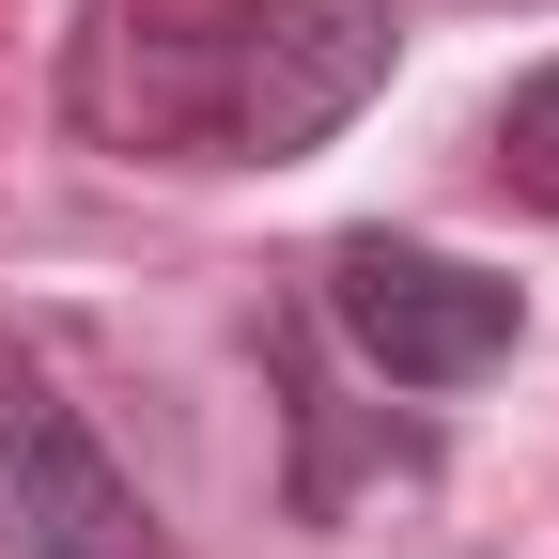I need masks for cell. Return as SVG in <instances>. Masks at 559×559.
<instances>
[{
  "mask_svg": "<svg viewBox=\"0 0 559 559\" xmlns=\"http://www.w3.org/2000/svg\"><path fill=\"white\" fill-rule=\"evenodd\" d=\"M311 311H326L342 358H358L373 389H404V404H451L481 373H513V342H528V296L498 264L436 249V234H342L311 264Z\"/></svg>",
  "mask_w": 559,
  "mask_h": 559,
  "instance_id": "cell-2",
  "label": "cell"
},
{
  "mask_svg": "<svg viewBox=\"0 0 559 559\" xmlns=\"http://www.w3.org/2000/svg\"><path fill=\"white\" fill-rule=\"evenodd\" d=\"M481 171H498L528 218H559V62H528V79L498 94V124H481Z\"/></svg>",
  "mask_w": 559,
  "mask_h": 559,
  "instance_id": "cell-4",
  "label": "cell"
},
{
  "mask_svg": "<svg viewBox=\"0 0 559 559\" xmlns=\"http://www.w3.org/2000/svg\"><path fill=\"white\" fill-rule=\"evenodd\" d=\"M404 62L389 0H94L62 109L156 171H280L342 140Z\"/></svg>",
  "mask_w": 559,
  "mask_h": 559,
  "instance_id": "cell-1",
  "label": "cell"
},
{
  "mask_svg": "<svg viewBox=\"0 0 559 559\" xmlns=\"http://www.w3.org/2000/svg\"><path fill=\"white\" fill-rule=\"evenodd\" d=\"M0 559H187L156 528V498L109 466V436L79 404H62V373H0Z\"/></svg>",
  "mask_w": 559,
  "mask_h": 559,
  "instance_id": "cell-3",
  "label": "cell"
}]
</instances>
